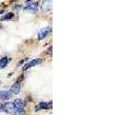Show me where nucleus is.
Here are the masks:
<instances>
[{"label": "nucleus", "instance_id": "obj_1", "mask_svg": "<svg viewBox=\"0 0 127 115\" xmlns=\"http://www.w3.org/2000/svg\"><path fill=\"white\" fill-rule=\"evenodd\" d=\"M51 32H52L51 27H45L43 29H41V30L39 31V33H38V39H39V40H42V39L46 38L49 36V34Z\"/></svg>", "mask_w": 127, "mask_h": 115}, {"label": "nucleus", "instance_id": "obj_2", "mask_svg": "<svg viewBox=\"0 0 127 115\" xmlns=\"http://www.w3.org/2000/svg\"><path fill=\"white\" fill-rule=\"evenodd\" d=\"M13 106H14V109L17 111H21L23 112L24 111V108H25V104L24 101L22 99H15L14 102H13Z\"/></svg>", "mask_w": 127, "mask_h": 115}, {"label": "nucleus", "instance_id": "obj_3", "mask_svg": "<svg viewBox=\"0 0 127 115\" xmlns=\"http://www.w3.org/2000/svg\"><path fill=\"white\" fill-rule=\"evenodd\" d=\"M38 11V5L37 3H28L26 7L24 8V12H30V13H36Z\"/></svg>", "mask_w": 127, "mask_h": 115}, {"label": "nucleus", "instance_id": "obj_4", "mask_svg": "<svg viewBox=\"0 0 127 115\" xmlns=\"http://www.w3.org/2000/svg\"><path fill=\"white\" fill-rule=\"evenodd\" d=\"M3 111H5L6 113H9V114H13L15 111V109H14V106H13V103H5L3 104Z\"/></svg>", "mask_w": 127, "mask_h": 115}, {"label": "nucleus", "instance_id": "obj_5", "mask_svg": "<svg viewBox=\"0 0 127 115\" xmlns=\"http://www.w3.org/2000/svg\"><path fill=\"white\" fill-rule=\"evenodd\" d=\"M41 62H42V59H41V58H35V59H32V60H31L30 62L26 63L25 65L23 66V71L27 70V69H29V68H31V67H33V66L39 65Z\"/></svg>", "mask_w": 127, "mask_h": 115}, {"label": "nucleus", "instance_id": "obj_6", "mask_svg": "<svg viewBox=\"0 0 127 115\" xmlns=\"http://www.w3.org/2000/svg\"><path fill=\"white\" fill-rule=\"evenodd\" d=\"M53 105H52V102L50 103H46V102H41L37 105V107L35 108V110H40V109H51Z\"/></svg>", "mask_w": 127, "mask_h": 115}, {"label": "nucleus", "instance_id": "obj_7", "mask_svg": "<svg viewBox=\"0 0 127 115\" xmlns=\"http://www.w3.org/2000/svg\"><path fill=\"white\" fill-rule=\"evenodd\" d=\"M11 97H12L11 91H8V90H2V91H0V100H2V101H7V100H9Z\"/></svg>", "mask_w": 127, "mask_h": 115}, {"label": "nucleus", "instance_id": "obj_8", "mask_svg": "<svg viewBox=\"0 0 127 115\" xmlns=\"http://www.w3.org/2000/svg\"><path fill=\"white\" fill-rule=\"evenodd\" d=\"M20 90H21V85L18 82H16V83H13V86L11 87V93L14 94V95H17V94H19Z\"/></svg>", "mask_w": 127, "mask_h": 115}, {"label": "nucleus", "instance_id": "obj_9", "mask_svg": "<svg viewBox=\"0 0 127 115\" xmlns=\"http://www.w3.org/2000/svg\"><path fill=\"white\" fill-rule=\"evenodd\" d=\"M52 10V0H45L42 4V12H50Z\"/></svg>", "mask_w": 127, "mask_h": 115}, {"label": "nucleus", "instance_id": "obj_10", "mask_svg": "<svg viewBox=\"0 0 127 115\" xmlns=\"http://www.w3.org/2000/svg\"><path fill=\"white\" fill-rule=\"evenodd\" d=\"M9 58L8 57H4L2 58L1 59H0V69H3V68H5L8 63H9Z\"/></svg>", "mask_w": 127, "mask_h": 115}, {"label": "nucleus", "instance_id": "obj_11", "mask_svg": "<svg viewBox=\"0 0 127 115\" xmlns=\"http://www.w3.org/2000/svg\"><path fill=\"white\" fill-rule=\"evenodd\" d=\"M13 18V13H9L5 14L3 17H2V20L3 21H9V20H11V19Z\"/></svg>", "mask_w": 127, "mask_h": 115}, {"label": "nucleus", "instance_id": "obj_12", "mask_svg": "<svg viewBox=\"0 0 127 115\" xmlns=\"http://www.w3.org/2000/svg\"><path fill=\"white\" fill-rule=\"evenodd\" d=\"M3 111V104L2 103H0V113Z\"/></svg>", "mask_w": 127, "mask_h": 115}, {"label": "nucleus", "instance_id": "obj_13", "mask_svg": "<svg viewBox=\"0 0 127 115\" xmlns=\"http://www.w3.org/2000/svg\"><path fill=\"white\" fill-rule=\"evenodd\" d=\"M1 28H2V24H1V23H0V29H1Z\"/></svg>", "mask_w": 127, "mask_h": 115}, {"label": "nucleus", "instance_id": "obj_14", "mask_svg": "<svg viewBox=\"0 0 127 115\" xmlns=\"http://www.w3.org/2000/svg\"><path fill=\"white\" fill-rule=\"evenodd\" d=\"M0 84H1V81H0Z\"/></svg>", "mask_w": 127, "mask_h": 115}]
</instances>
